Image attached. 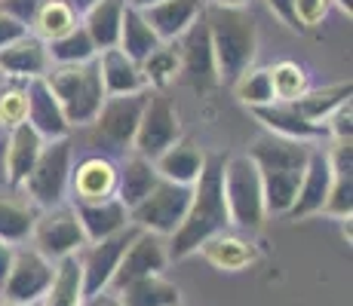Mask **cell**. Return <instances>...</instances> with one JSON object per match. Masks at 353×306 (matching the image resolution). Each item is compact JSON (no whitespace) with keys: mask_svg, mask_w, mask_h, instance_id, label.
Returning <instances> with one entry per match:
<instances>
[{"mask_svg":"<svg viewBox=\"0 0 353 306\" xmlns=\"http://www.w3.org/2000/svg\"><path fill=\"white\" fill-rule=\"evenodd\" d=\"M221 168H225V156L206 153L200 178H196L191 187V202H188L185 221L179 223V230H175L166 242L169 261H181V257L196 254V248H200L209 236L230 227L225 187H221Z\"/></svg>","mask_w":353,"mask_h":306,"instance_id":"cell-1","label":"cell"},{"mask_svg":"<svg viewBox=\"0 0 353 306\" xmlns=\"http://www.w3.org/2000/svg\"><path fill=\"white\" fill-rule=\"evenodd\" d=\"M209 40H212L215 65H219V80L234 83L246 67H252L258 52V31L255 22L243 6H203Z\"/></svg>","mask_w":353,"mask_h":306,"instance_id":"cell-2","label":"cell"},{"mask_svg":"<svg viewBox=\"0 0 353 306\" xmlns=\"http://www.w3.org/2000/svg\"><path fill=\"white\" fill-rule=\"evenodd\" d=\"M145 101H148V89L132 95H108L105 105L99 107L96 120L90 126H83L86 151L101 153L108 160H123L126 153H132L135 129H139Z\"/></svg>","mask_w":353,"mask_h":306,"instance_id":"cell-3","label":"cell"},{"mask_svg":"<svg viewBox=\"0 0 353 306\" xmlns=\"http://www.w3.org/2000/svg\"><path fill=\"white\" fill-rule=\"evenodd\" d=\"M50 89L56 92L59 105L65 111V120L71 129H83L96 120L99 107L105 105V86H101L99 61H83V65H50L43 74Z\"/></svg>","mask_w":353,"mask_h":306,"instance_id":"cell-4","label":"cell"},{"mask_svg":"<svg viewBox=\"0 0 353 306\" xmlns=\"http://www.w3.org/2000/svg\"><path fill=\"white\" fill-rule=\"evenodd\" d=\"M71 166H74L71 135H68V138H56V141H43V151H40L37 162H34L31 175L22 181L25 196H28L37 208L62 206L68 199Z\"/></svg>","mask_w":353,"mask_h":306,"instance_id":"cell-5","label":"cell"},{"mask_svg":"<svg viewBox=\"0 0 353 306\" xmlns=\"http://www.w3.org/2000/svg\"><path fill=\"white\" fill-rule=\"evenodd\" d=\"M221 187H225V202L230 223L240 230H258L268 217L264 208V193H261V178L258 168L249 156H230L221 168Z\"/></svg>","mask_w":353,"mask_h":306,"instance_id":"cell-6","label":"cell"},{"mask_svg":"<svg viewBox=\"0 0 353 306\" xmlns=\"http://www.w3.org/2000/svg\"><path fill=\"white\" fill-rule=\"evenodd\" d=\"M188 202H191V187L160 178L139 206L129 208V223H135L139 230H148V233L172 236L179 230V223L185 221Z\"/></svg>","mask_w":353,"mask_h":306,"instance_id":"cell-7","label":"cell"},{"mask_svg":"<svg viewBox=\"0 0 353 306\" xmlns=\"http://www.w3.org/2000/svg\"><path fill=\"white\" fill-rule=\"evenodd\" d=\"M28 242L52 263L62 261V257L80 254V248L86 245V236H83V227H80L77 212H74L71 202H62V206H52V208H40Z\"/></svg>","mask_w":353,"mask_h":306,"instance_id":"cell-8","label":"cell"},{"mask_svg":"<svg viewBox=\"0 0 353 306\" xmlns=\"http://www.w3.org/2000/svg\"><path fill=\"white\" fill-rule=\"evenodd\" d=\"M52 276H56V263L46 261L34 245L28 248H12L10 273L0 288V300L6 303H40L43 294L50 291Z\"/></svg>","mask_w":353,"mask_h":306,"instance_id":"cell-9","label":"cell"},{"mask_svg":"<svg viewBox=\"0 0 353 306\" xmlns=\"http://www.w3.org/2000/svg\"><path fill=\"white\" fill-rule=\"evenodd\" d=\"M181 138V120L175 105L157 89H148L145 111H141L139 129H135V141H132V153L157 160V156L172 147Z\"/></svg>","mask_w":353,"mask_h":306,"instance_id":"cell-10","label":"cell"},{"mask_svg":"<svg viewBox=\"0 0 353 306\" xmlns=\"http://www.w3.org/2000/svg\"><path fill=\"white\" fill-rule=\"evenodd\" d=\"M179 50V77L185 80L191 89L196 92H209L221 83L219 80V65H215V52H212V40H209V28L203 12L196 16V22L175 40Z\"/></svg>","mask_w":353,"mask_h":306,"instance_id":"cell-11","label":"cell"},{"mask_svg":"<svg viewBox=\"0 0 353 306\" xmlns=\"http://www.w3.org/2000/svg\"><path fill=\"white\" fill-rule=\"evenodd\" d=\"M135 233H139V227L129 223L120 233L108 236V239H99V242H86L83 248H80L77 261H80V273H83V297L108 291L114 273H117L120 257H123V251L129 248V242L135 239Z\"/></svg>","mask_w":353,"mask_h":306,"instance_id":"cell-12","label":"cell"},{"mask_svg":"<svg viewBox=\"0 0 353 306\" xmlns=\"http://www.w3.org/2000/svg\"><path fill=\"white\" fill-rule=\"evenodd\" d=\"M169 263V251H166V236L157 233H148V230H139L135 239L129 242V248L123 251L117 263V273H114L108 291H120L123 285L135 282V278H145V276H157L166 270Z\"/></svg>","mask_w":353,"mask_h":306,"instance_id":"cell-13","label":"cell"},{"mask_svg":"<svg viewBox=\"0 0 353 306\" xmlns=\"http://www.w3.org/2000/svg\"><path fill=\"white\" fill-rule=\"evenodd\" d=\"M117 196V160L101 153H86L71 166L68 199L77 202H101Z\"/></svg>","mask_w":353,"mask_h":306,"instance_id":"cell-14","label":"cell"},{"mask_svg":"<svg viewBox=\"0 0 353 306\" xmlns=\"http://www.w3.org/2000/svg\"><path fill=\"white\" fill-rule=\"evenodd\" d=\"M329 187H332V162H329V151L320 144L310 147V160L304 166V175H301V184H298V193H295V202L289 208V217L292 221H304V217H314L323 212L325 206V196H329Z\"/></svg>","mask_w":353,"mask_h":306,"instance_id":"cell-15","label":"cell"},{"mask_svg":"<svg viewBox=\"0 0 353 306\" xmlns=\"http://www.w3.org/2000/svg\"><path fill=\"white\" fill-rule=\"evenodd\" d=\"M28 126L40 135L43 141H56L71 135V122L65 120V111L59 105L56 92L50 89L43 77L28 80Z\"/></svg>","mask_w":353,"mask_h":306,"instance_id":"cell-16","label":"cell"},{"mask_svg":"<svg viewBox=\"0 0 353 306\" xmlns=\"http://www.w3.org/2000/svg\"><path fill=\"white\" fill-rule=\"evenodd\" d=\"M0 71L10 80H37L50 71V52L46 40H40L34 31L22 34L19 40L6 43L0 50Z\"/></svg>","mask_w":353,"mask_h":306,"instance_id":"cell-17","label":"cell"},{"mask_svg":"<svg viewBox=\"0 0 353 306\" xmlns=\"http://www.w3.org/2000/svg\"><path fill=\"white\" fill-rule=\"evenodd\" d=\"M40 208L25 196L22 187H0V239L6 245H25L31 239V230L37 223Z\"/></svg>","mask_w":353,"mask_h":306,"instance_id":"cell-18","label":"cell"},{"mask_svg":"<svg viewBox=\"0 0 353 306\" xmlns=\"http://www.w3.org/2000/svg\"><path fill=\"white\" fill-rule=\"evenodd\" d=\"M196 251L206 257V263H212L221 273H240L258 261V245L243 233H230V230L209 236Z\"/></svg>","mask_w":353,"mask_h":306,"instance_id":"cell-19","label":"cell"},{"mask_svg":"<svg viewBox=\"0 0 353 306\" xmlns=\"http://www.w3.org/2000/svg\"><path fill=\"white\" fill-rule=\"evenodd\" d=\"M203 6H206V0H160V3L148 6L141 12H145L148 25H151L163 43H175L196 22Z\"/></svg>","mask_w":353,"mask_h":306,"instance_id":"cell-20","label":"cell"},{"mask_svg":"<svg viewBox=\"0 0 353 306\" xmlns=\"http://www.w3.org/2000/svg\"><path fill=\"white\" fill-rule=\"evenodd\" d=\"M74 212H77V221H80V227H83L86 242L108 239V236H114V233H120V230L129 227V208L117 199V196L101 199V202H77Z\"/></svg>","mask_w":353,"mask_h":306,"instance_id":"cell-21","label":"cell"},{"mask_svg":"<svg viewBox=\"0 0 353 306\" xmlns=\"http://www.w3.org/2000/svg\"><path fill=\"white\" fill-rule=\"evenodd\" d=\"M255 113L258 122L268 126L270 135H283V138H295V141H320L325 129L314 126L298 113V107L292 101H270V105L261 107H249Z\"/></svg>","mask_w":353,"mask_h":306,"instance_id":"cell-22","label":"cell"},{"mask_svg":"<svg viewBox=\"0 0 353 306\" xmlns=\"http://www.w3.org/2000/svg\"><path fill=\"white\" fill-rule=\"evenodd\" d=\"M99 74H101V86L105 95H132V92H145V74H141L139 61H132L123 50L111 46V50H101L99 56Z\"/></svg>","mask_w":353,"mask_h":306,"instance_id":"cell-23","label":"cell"},{"mask_svg":"<svg viewBox=\"0 0 353 306\" xmlns=\"http://www.w3.org/2000/svg\"><path fill=\"white\" fill-rule=\"evenodd\" d=\"M3 141H6V184L22 187V181L31 175L34 162L43 151V138L34 132L28 122H22V126L3 132Z\"/></svg>","mask_w":353,"mask_h":306,"instance_id":"cell-24","label":"cell"},{"mask_svg":"<svg viewBox=\"0 0 353 306\" xmlns=\"http://www.w3.org/2000/svg\"><path fill=\"white\" fill-rule=\"evenodd\" d=\"M157 181H160V175H157V168H154V160H148V156L126 153L123 160L117 162V199L123 202L126 208L139 206L154 190Z\"/></svg>","mask_w":353,"mask_h":306,"instance_id":"cell-25","label":"cell"},{"mask_svg":"<svg viewBox=\"0 0 353 306\" xmlns=\"http://www.w3.org/2000/svg\"><path fill=\"white\" fill-rule=\"evenodd\" d=\"M203 162H206V153L188 138H179L172 147H166L157 160H154V168H157L160 178L185 184V187H194V181L200 178Z\"/></svg>","mask_w":353,"mask_h":306,"instance_id":"cell-26","label":"cell"},{"mask_svg":"<svg viewBox=\"0 0 353 306\" xmlns=\"http://www.w3.org/2000/svg\"><path fill=\"white\" fill-rule=\"evenodd\" d=\"M126 0H96L90 10L80 16V25L92 37L96 50H111L120 40V22H123Z\"/></svg>","mask_w":353,"mask_h":306,"instance_id":"cell-27","label":"cell"},{"mask_svg":"<svg viewBox=\"0 0 353 306\" xmlns=\"http://www.w3.org/2000/svg\"><path fill=\"white\" fill-rule=\"evenodd\" d=\"M114 294L120 297L123 306H179L181 303L179 285L163 278V273L135 278V282L123 285V288L114 291Z\"/></svg>","mask_w":353,"mask_h":306,"instance_id":"cell-28","label":"cell"},{"mask_svg":"<svg viewBox=\"0 0 353 306\" xmlns=\"http://www.w3.org/2000/svg\"><path fill=\"white\" fill-rule=\"evenodd\" d=\"M163 40L154 34V28L148 25L145 12L135 10V6H126L123 10V22H120V40L117 50H123L132 61H141L151 50H157Z\"/></svg>","mask_w":353,"mask_h":306,"instance_id":"cell-29","label":"cell"},{"mask_svg":"<svg viewBox=\"0 0 353 306\" xmlns=\"http://www.w3.org/2000/svg\"><path fill=\"white\" fill-rule=\"evenodd\" d=\"M80 300H83V273L77 254H71L56 261V276L40 306H80Z\"/></svg>","mask_w":353,"mask_h":306,"instance_id":"cell-30","label":"cell"},{"mask_svg":"<svg viewBox=\"0 0 353 306\" xmlns=\"http://www.w3.org/2000/svg\"><path fill=\"white\" fill-rule=\"evenodd\" d=\"M350 80L347 83H332V86H323V89H307L301 95V98H295L292 105L298 107V113H301L307 122H314V126H323L325 117H329L332 111H335L338 105H344V101H350Z\"/></svg>","mask_w":353,"mask_h":306,"instance_id":"cell-31","label":"cell"},{"mask_svg":"<svg viewBox=\"0 0 353 306\" xmlns=\"http://www.w3.org/2000/svg\"><path fill=\"white\" fill-rule=\"evenodd\" d=\"M46 52H50V65H83V61H92L99 56L96 43H92V37L86 34L83 25L71 28L62 37L50 40Z\"/></svg>","mask_w":353,"mask_h":306,"instance_id":"cell-32","label":"cell"},{"mask_svg":"<svg viewBox=\"0 0 353 306\" xmlns=\"http://www.w3.org/2000/svg\"><path fill=\"white\" fill-rule=\"evenodd\" d=\"M139 67H141V74H145L148 89L163 92L179 77V50H175V43H160L157 50H151L139 61Z\"/></svg>","mask_w":353,"mask_h":306,"instance_id":"cell-33","label":"cell"},{"mask_svg":"<svg viewBox=\"0 0 353 306\" xmlns=\"http://www.w3.org/2000/svg\"><path fill=\"white\" fill-rule=\"evenodd\" d=\"M77 25H80V16L71 10V6H65L62 0H43V6L37 10L31 28H34V34H37L40 40L50 43V40L62 37V34L77 28Z\"/></svg>","mask_w":353,"mask_h":306,"instance_id":"cell-34","label":"cell"},{"mask_svg":"<svg viewBox=\"0 0 353 306\" xmlns=\"http://www.w3.org/2000/svg\"><path fill=\"white\" fill-rule=\"evenodd\" d=\"M28 120V80H3L0 86V132L22 126Z\"/></svg>","mask_w":353,"mask_h":306,"instance_id":"cell-35","label":"cell"},{"mask_svg":"<svg viewBox=\"0 0 353 306\" xmlns=\"http://www.w3.org/2000/svg\"><path fill=\"white\" fill-rule=\"evenodd\" d=\"M270 71V86H274V98L276 101H295L310 89L307 71L298 61H276Z\"/></svg>","mask_w":353,"mask_h":306,"instance_id":"cell-36","label":"cell"},{"mask_svg":"<svg viewBox=\"0 0 353 306\" xmlns=\"http://www.w3.org/2000/svg\"><path fill=\"white\" fill-rule=\"evenodd\" d=\"M234 95L246 107H261V105L276 101L274 86H270V71L268 67H246V71L234 80Z\"/></svg>","mask_w":353,"mask_h":306,"instance_id":"cell-37","label":"cell"},{"mask_svg":"<svg viewBox=\"0 0 353 306\" xmlns=\"http://www.w3.org/2000/svg\"><path fill=\"white\" fill-rule=\"evenodd\" d=\"M350 212H353V172H335L332 168V187H329V196H325V206L320 215L350 221Z\"/></svg>","mask_w":353,"mask_h":306,"instance_id":"cell-38","label":"cell"},{"mask_svg":"<svg viewBox=\"0 0 353 306\" xmlns=\"http://www.w3.org/2000/svg\"><path fill=\"white\" fill-rule=\"evenodd\" d=\"M323 129L332 135V141H350V135H353V107H350V101L338 105L335 111L325 117Z\"/></svg>","mask_w":353,"mask_h":306,"instance_id":"cell-39","label":"cell"},{"mask_svg":"<svg viewBox=\"0 0 353 306\" xmlns=\"http://www.w3.org/2000/svg\"><path fill=\"white\" fill-rule=\"evenodd\" d=\"M329 10H332V0H295V19L301 25V31L320 25L329 16Z\"/></svg>","mask_w":353,"mask_h":306,"instance_id":"cell-40","label":"cell"},{"mask_svg":"<svg viewBox=\"0 0 353 306\" xmlns=\"http://www.w3.org/2000/svg\"><path fill=\"white\" fill-rule=\"evenodd\" d=\"M40 6H43V0H0V12L16 19V22L25 25L28 31H31V22H34Z\"/></svg>","mask_w":353,"mask_h":306,"instance_id":"cell-41","label":"cell"},{"mask_svg":"<svg viewBox=\"0 0 353 306\" xmlns=\"http://www.w3.org/2000/svg\"><path fill=\"white\" fill-rule=\"evenodd\" d=\"M268 6H270V12H274L276 19H283L292 31H301V25H298V19H295V0H268Z\"/></svg>","mask_w":353,"mask_h":306,"instance_id":"cell-42","label":"cell"},{"mask_svg":"<svg viewBox=\"0 0 353 306\" xmlns=\"http://www.w3.org/2000/svg\"><path fill=\"white\" fill-rule=\"evenodd\" d=\"M22 34H28L25 25H19L16 19H10L6 12H0V50H3L6 43H12V40H19Z\"/></svg>","mask_w":353,"mask_h":306,"instance_id":"cell-43","label":"cell"},{"mask_svg":"<svg viewBox=\"0 0 353 306\" xmlns=\"http://www.w3.org/2000/svg\"><path fill=\"white\" fill-rule=\"evenodd\" d=\"M80 306H123V303H120V297L114 294V291H99V294L83 297Z\"/></svg>","mask_w":353,"mask_h":306,"instance_id":"cell-44","label":"cell"},{"mask_svg":"<svg viewBox=\"0 0 353 306\" xmlns=\"http://www.w3.org/2000/svg\"><path fill=\"white\" fill-rule=\"evenodd\" d=\"M10 261H12V245H6L0 239V288H3L6 273H10Z\"/></svg>","mask_w":353,"mask_h":306,"instance_id":"cell-45","label":"cell"},{"mask_svg":"<svg viewBox=\"0 0 353 306\" xmlns=\"http://www.w3.org/2000/svg\"><path fill=\"white\" fill-rule=\"evenodd\" d=\"M62 3H65V6H71V10L77 12V16H83V12L90 10V6L96 3V0H62Z\"/></svg>","mask_w":353,"mask_h":306,"instance_id":"cell-46","label":"cell"},{"mask_svg":"<svg viewBox=\"0 0 353 306\" xmlns=\"http://www.w3.org/2000/svg\"><path fill=\"white\" fill-rule=\"evenodd\" d=\"M6 184V141L3 135H0V187Z\"/></svg>","mask_w":353,"mask_h":306,"instance_id":"cell-47","label":"cell"},{"mask_svg":"<svg viewBox=\"0 0 353 306\" xmlns=\"http://www.w3.org/2000/svg\"><path fill=\"white\" fill-rule=\"evenodd\" d=\"M154 3H160V0H126V6H135V10H148Z\"/></svg>","mask_w":353,"mask_h":306,"instance_id":"cell-48","label":"cell"},{"mask_svg":"<svg viewBox=\"0 0 353 306\" xmlns=\"http://www.w3.org/2000/svg\"><path fill=\"white\" fill-rule=\"evenodd\" d=\"M206 3H215V6H246L249 0H206Z\"/></svg>","mask_w":353,"mask_h":306,"instance_id":"cell-49","label":"cell"},{"mask_svg":"<svg viewBox=\"0 0 353 306\" xmlns=\"http://www.w3.org/2000/svg\"><path fill=\"white\" fill-rule=\"evenodd\" d=\"M332 3H335L338 10H344V12H347V16L353 12V0H332Z\"/></svg>","mask_w":353,"mask_h":306,"instance_id":"cell-50","label":"cell"},{"mask_svg":"<svg viewBox=\"0 0 353 306\" xmlns=\"http://www.w3.org/2000/svg\"><path fill=\"white\" fill-rule=\"evenodd\" d=\"M0 306H40V303H6V300H0Z\"/></svg>","mask_w":353,"mask_h":306,"instance_id":"cell-51","label":"cell"},{"mask_svg":"<svg viewBox=\"0 0 353 306\" xmlns=\"http://www.w3.org/2000/svg\"><path fill=\"white\" fill-rule=\"evenodd\" d=\"M3 80H6V77H3V71H0V86H3Z\"/></svg>","mask_w":353,"mask_h":306,"instance_id":"cell-52","label":"cell"},{"mask_svg":"<svg viewBox=\"0 0 353 306\" xmlns=\"http://www.w3.org/2000/svg\"><path fill=\"white\" fill-rule=\"evenodd\" d=\"M0 135H3V132H0Z\"/></svg>","mask_w":353,"mask_h":306,"instance_id":"cell-53","label":"cell"},{"mask_svg":"<svg viewBox=\"0 0 353 306\" xmlns=\"http://www.w3.org/2000/svg\"><path fill=\"white\" fill-rule=\"evenodd\" d=\"M179 306H181V303H179Z\"/></svg>","mask_w":353,"mask_h":306,"instance_id":"cell-54","label":"cell"}]
</instances>
